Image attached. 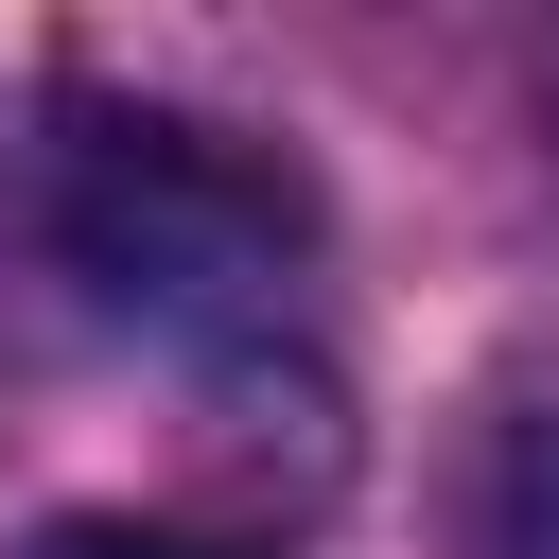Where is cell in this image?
<instances>
[{"mask_svg": "<svg viewBox=\"0 0 559 559\" xmlns=\"http://www.w3.org/2000/svg\"><path fill=\"white\" fill-rule=\"evenodd\" d=\"M17 559H245V542H192V524H140V507H70V524H35Z\"/></svg>", "mask_w": 559, "mask_h": 559, "instance_id": "2", "label": "cell"}, {"mask_svg": "<svg viewBox=\"0 0 559 559\" xmlns=\"http://www.w3.org/2000/svg\"><path fill=\"white\" fill-rule=\"evenodd\" d=\"M52 245L105 314L210 349V332H262L314 262V192L227 140V122H175V105H87L70 122V175H52Z\"/></svg>", "mask_w": 559, "mask_h": 559, "instance_id": "1", "label": "cell"}]
</instances>
